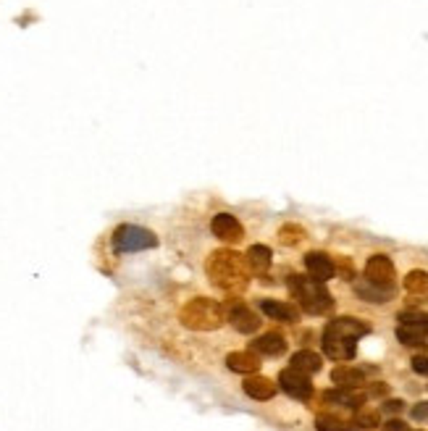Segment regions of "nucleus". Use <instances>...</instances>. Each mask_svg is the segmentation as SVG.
I'll return each instance as SVG.
<instances>
[{"label":"nucleus","mask_w":428,"mask_h":431,"mask_svg":"<svg viewBox=\"0 0 428 431\" xmlns=\"http://www.w3.org/2000/svg\"><path fill=\"white\" fill-rule=\"evenodd\" d=\"M208 277L224 292H245L250 284V269L245 255H239L234 250H216L208 258Z\"/></svg>","instance_id":"1"},{"label":"nucleus","mask_w":428,"mask_h":431,"mask_svg":"<svg viewBox=\"0 0 428 431\" xmlns=\"http://www.w3.org/2000/svg\"><path fill=\"white\" fill-rule=\"evenodd\" d=\"M289 289L300 300L305 313H310V316H324V313H329L334 308V300L329 295V289L324 287V281H315V279L292 274L289 277Z\"/></svg>","instance_id":"2"},{"label":"nucleus","mask_w":428,"mask_h":431,"mask_svg":"<svg viewBox=\"0 0 428 431\" xmlns=\"http://www.w3.org/2000/svg\"><path fill=\"white\" fill-rule=\"evenodd\" d=\"M181 324L192 329V332H213V329H219L224 324V308L216 303V300H208V297H195L190 300L187 305L181 308Z\"/></svg>","instance_id":"3"},{"label":"nucleus","mask_w":428,"mask_h":431,"mask_svg":"<svg viewBox=\"0 0 428 431\" xmlns=\"http://www.w3.org/2000/svg\"><path fill=\"white\" fill-rule=\"evenodd\" d=\"M158 245V237L145 226L134 224H121L114 231V248L116 253H140V250H152Z\"/></svg>","instance_id":"4"},{"label":"nucleus","mask_w":428,"mask_h":431,"mask_svg":"<svg viewBox=\"0 0 428 431\" xmlns=\"http://www.w3.org/2000/svg\"><path fill=\"white\" fill-rule=\"evenodd\" d=\"M279 387H281L289 397H295V400H310V394H313L310 376L302 374V371H297V368H292V365L279 374Z\"/></svg>","instance_id":"5"},{"label":"nucleus","mask_w":428,"mask_h":431,"mask_svg":"<svg viewBox=\"0 0 428 431\" xmlns=\"http://www.w3.org/2000/svg\"><path fill=\"white\" fill-rule=\"evenodd\" d=\"M365 279L381 287H394V263L386 255H371L365 263Z\"/></svg>","instance_id":"6"},{"label":"nucleus","mask_w":428,"mask_h":431,"mask_svg":"<svg viewBox=\"0 0 428 431\" xmlns=\"http://www.w3.org/2000/svg\"><path fill=\"white\" fill-rule=\"evenodd\" d=\"M226 318L239 334H252V332L260 329V318H257L247 305H242V303H228Z\"/></svg>","instance_id":"7"},{"label":"nucleus","mask_w":428,"mask_h":431,"mask_svg":"<svg viewBox=\"0 0 428 431\" xmlns=\"http://www.w3.org/2000/svg\"><path fill=\"white\" fill-rule=\"evenodd\" d=\"M324 353L331 358V360H353L355 353H357V345L355 339H347L342 334H334L326 329L324 332Z\"/></svg>","instance_id":"8"},{"label":"nucleus","mask_w":428,"mask_h":431,"mask_svg":"<svg viewBox=\"0 0 428 431\" xmlns=\"http://www.w3.org/2000/svg\"><path fill=\"white\" fill-rule=\"evenodd\" d=\"M210 231H213V237H219L221 242H237L242 240V224H239L231 213H216L213 221H210Z\"/></svg>","instance_id":"9"},{"label":"nucleus","mask_w":428,"mask_h":431,"mask_svg":"<svg viewBox=\"0 0 428 431\" xmlns=\"http://www.w3.org/2000/svg\"><path fill=\"white\" fill-rule=\"evenodd\" d=\"M305 269H307V274H310V279H315V281H329V279L336 274V263H334L326 253H307L305 255Z\"/></svg>","instance_id":"10"},{"label":"nucleus","mask_w":428,"mask_h":431,"mask_svg":"<svg viewBox=\"0 0 428 431\" xmlns=\"http://www.w3.org/2000/svg\"><path fill=\"white\" fill-rule=\"evenodd\" d=\"M326 329H329V332H334V334L347 336V339H360V336L371 334V326L365 324V321H360V318H353V316L334 318Z\"/></svg>","instance_id":"11"},{"label":"nucleus","mask_w":428,"mask_h":431,"mask_svg":"<svg viewBox=\"0 0 428 431\" xmlns=\"http://www.w3.org/2000/svg\"><path fill=\"white\" fill-rule=\"evenodd\" d=\"M260 310L266 313L268 318H274V321H281V324H297V313L295 305H289V303H279V300H260Z\"/></svg>","instance_id":"12"},{"label":"nucleus","mask_w":428,"mask_h":431,"mask_svg":"<svg viewBox=\"0 0 428 431\" xmlns=\"http://www.w3.org/2000/svg\"><path fill=\"white\" fill-rule=\"evenodd\" d=\"M242 389H245V394L252 397V400L266 403V400H271V397L276 394V384L271 382V379H266V376H250V379H245Z\"/></svg>","instance_id":"13"},{"label":"nucleus","mask_w":428,"mask_h":431,"mask_svg":"<svg viewBox=\"0 0 428 431\" xmlns=\"http://www.w3.org/2000/svg\"><path fill=\"white\" fill-rule=\"evenodd\" d=\"M331 382L339 389H360L365 384V374L360 368H353V365H336L331 371Z\"/></svg>","instance_id":"14"},{"label":"nucleus","mask_w":428,"mask_h":431,"mask_svg":"<svg viewBox=\"0 0 428 431\" xmlns=\"http://www.w3.org/2000/svg\"><path fill=\"white\" fill-rule=\"evenodd\" d=\"M365 392H357V389H331V392L324 394V400L329 405H342V408H360L365 403Z\"/></svg>","instance_id":"15"},{"label":"nucleus","mask_w":428,"mask_h":431,"mask_svg":"<svg viewBox=\"0 0 428 431\" xmlns=\"http://www.w3.org/2000/svg\"><path fill=\"white\" fill-rule=\"evenodd\" d=\"M252 350L260 355H268V358H276V355H281L286 350V342L279 332H268V334L257 336L255 342H252Z\"/></svg>","instance_id":"16"},{"label":"nucleus","mask_w":428,"mask_h":431,"mask_svg":"<svg viewBox=\"0 0 428 431\" xmlns=\"http://www.w3.org/2000/svg\"><path fill=\"white\" fill-rule=\"evenodd\" d=\"M226 365L234 371V374H255L260 368V358L255 353H228L226 355Z\"/></svg>","instance_id":"17"},{"label":"nucleus","mask_w":428,"mask_h":431,"mask_svg":"<svg viewBox=\"0 0 428 431\" xmlns=\"http://www.w3.org/2000/svg\"><path fill=\"white\" fill-rule=\"evenodd\" d=\"M355 289H357V295L362 297V300H368V303H389L391 297H394V287H381V284H373V281H357L355 284Z\"/></svg>","instance_id":"18"},{"label":"nucleus","mask_w":428,"mask_h":431,"mask_svg":"<svg viewBox=\"0 0 428 431\" xmlns=\"http://www.w3.org/2000/svg\"><path fill=\"white\" fill-rule=\"evenodd\" d=\"M245 260H247V269L252 271V274H266V271L271 269V250H268L266 245H252V248L247 250Z\"/></svg>","instance_id":"19"},{"label":"nucleus","mask_w":428,"mask_h":431,"mask_svg":"<svg viewBox=\"0 0 428 431\" xmlns=\"http://www.w3.org/2000/svg\"><path fill=\"white\" fill-rule=\"evenodd\" d=\"M321 355H315L313 350H300V353L292 355V368L302 371V374H318L321 371Z\"/></svg>","instance_id":"20"},{"label":"nucleus","mask_w":428,"mask_h":431,"mask_svg":"<svg viewBox=\"0 0 428 431\" xmlns=\"http://www.w3.org/2000/svg\"><path fill=\"white\" fill-rule=\"evenodd\" d=\"M426 336L428 334L420 332V329H412V326H405V324L397 326V339L408 347H426Z\"/></svg>","instance_id":"21"},{"label":"nucleus","mask_w":428,"mask_h":431,"mask_svg":"<svg viewBox=\"0 0 428 431\" xmlns=\"http://www.w3.org/2000/svg\"><path fill=\"white\" fill-rule=\"evenodd\" d=\"M405 289H408L410 295H426L428 292V271H410L408 277H405Z\"/></svg>","instance_id":"22"},{"label":"nucleus","mask_w":428,"mask_h":431,"mask_svg":"<svg viewBox=\"0 0 428 431\" xmlns=\"http://www.w3.org/2000/svg\"><path fill=\"white\" fill-rule=\"evenodd\" d=\"M315 429L318 431H350V423L342 421L339 415H329V413H324V415L315 418Z\"/></svg>","instance_id":"23"},{"label":"nucleus","mask_w":428,"mask_h":431,"mask_svg":"<svg viewBox=\"0 0 428 431\" xmlns=\"http://www.w3.org/2000/svg\"><path fill=\"white\" fill-rule=\"evenodd\" d=\"M305 240V229L302 226H297V224H286L279 229V242L281 245H300Z\"/></svg>","instance_id":"24"},{"label":"nucleus","mask_w":428,"mask_h":431,"mask_svg":"<svg viewBox=\"0 0 428 431\" xmlns=\"http://www.w3.org/2000/svg\"><path fill=\"white\" fill-rule=\"evenodd\" d=\"M400 321L405 326H412V329H420V332L428 334V313H423V310H405Z\"/></svg>","instance_id":"25"},{"label":"nucleus","mask_w":428,"mask_h":431,"mask_svg":"<svg viewBox=\"0 0 428 431\" xmlns=\"http://www.w3.org/2000/svg\"><path fill=\"white\" fill-rule=\"evenodd\" d=\"M379 421L381 418L376 411H357V415H355V426L357 429H376Z\"/></svg>","instance_id":"26"},{"label":"nucleus","mask_w":428,"mask_h":431,"mask_svg":"<svg viewBox=\"0 0 428 431\" xmlns=\"http://www.w3.org/2000/svg\"><path fill=\"white\" fill-rule=\"evenodd\" d=\"M412 371L420 376H428V355H415L412 358Z\"/></svg>","instance_id":"27"},{"label":"nucleus","mask_w":428,"mask_h":431,"mask_svg":"<svg viewBox=\"0 0 428 431\" xmlns=\"http://www.w3.org/2000/svg\"><path fill=\"white\" fill-rule=\"evenodd\" d=\"M412 418L415 421H423V418H428V403H418L415 408H412Z\"/></svg>","instance_id":"28"},{"label":"nucleus","mask_w":428,"mask_h":431,"mask_svg":"<svg viewBox=\"0 0 428 431\" xmlns=\"http://www.w3.org/2000/svg\"><path fill=\"white\" fill-rule=\"evenodd\" d=\"M402 408H405L402 400H386V403H384V411L386 413H402Z\"/></svg>","instance_id":"29"},{"label":"nucleus","mask_w":428,"mask_h":431,"mask_svg":"<svg viewBox=\"0 0 428 431\" xmlns=\"http://www.w3.org/2000/svg\"><path fill=\"white\" fill-rule=\"evenodd\" d=\"M386 431H405V423L397 421V418H391V421L386 423Z\"/></svg>","instance_id":"30"},{"label":"nucleus","mask_w":428,"mask_h":431,"mask_svg":"<svg viewBox=\"0 0 428 431\" xmlns=\"http://www.w3.org/2000/svg\"><path fill=\"white\" fill-rule=\"evenodd\" d=\"M371 394H386V387H384V384H376L371 389Z\"/></svg>","instance_id":"31"},{"label":"nucleus","mask_w":428,"mask_h":431,"mask_svg":"<svg viewBox=\"0 0 428 431\" xmlns=\"http://www.w3.org/2000/svg\"><path fill=\"white\" fill-rule=\"evenodd\" d=\"M405 431H420V429H405Z\"/></svg>","instance_id":"32"}]
</instances>
